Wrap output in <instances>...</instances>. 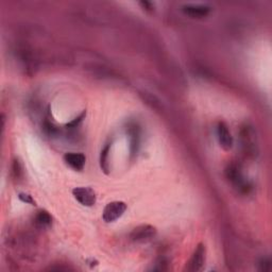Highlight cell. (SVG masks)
<instances>
[{"label": "cell", "instance_id": "6da1fadb", "mask_svg": "<svg viewBox=\"0 0 272 272\" xmlns=\"http://www.w3.org/2000/svg\"><path fill=\"white\" fill-rule=\"evenodd\" d=\"M225 176L226 179L229 180V182L238 192L248 193L251 190L252 186L238 164H229V166L225 169Z\"/></svg>", "mask_w": 272, "mask_h": 272}, {"label": "cell", "instance_id": "7a4b0ae2", "mask_svg": "<svg viewBox=\"0 0 272 272\" xmlns=\"http://www.w3.org/2000/svg\"><path fill=\"white\" fill-rule=\"evenodd\" d=\"M240 141L241 147L246 156L250 158H256L259 154V143L256 133L253 127L246 125L240 130Z\"/></svg>", "mask_w": 272, "mask_h": 272}, {"label": "cell", "instance_id": "3957f363", "mask_svg": "<svg viewBox=\"0 0 272 272\" xmlns=\"http://www.w3.org/2000/svg\"><path fill=\"white\" fill-rule=\"evenodd\" d=\"M126 209H127V204L123 201L110 202L103 209L102 218L107 223L114 222L125 214Z\"/></svg>", "mask_w": 272, "mask_h": 272}, {"label": "cell", "instance_id": "277c9868", "mask_svg": "<svg viewBox=\"0 0 272 272\" xmlns=\"http://www.w3.org/2000/svg\"><path fill=\"white\" fill-rule=\"evenodd\" d=\"M157 235V229L152 225L149 224H143L135 228L131 234L130 238L132 241H135V243H146V241H149L152 239Z\"/></svg>", "mask_w": 272, "mask_h": 272}, {"label": "cell", "instance_id": "5b68a950", "mask_svg": "<svg viewBox=\"0 0 272 272\" xmlns=\"http://www.w3.org/2000/svg\"><path fill=\"white\" fill-rule=\"evenodd\" d=\"M205 246L203 244L198 245L193 251L189 262L187 263L186 270L190 272H197L200 271L205 263Z\"/></svg>", "mask_w": 272, "mask_h": 272}, {"label": "cell", "instance_id": "8992f818", "mask_svg": "<svg viewBox=\"0 0 272 272\" xmlns=\"http://www.w3.org/2000/svg\"><path fill=\"white\" fill-rule=\"evenodd\" d=\"M72 195L74 199L84 206H93L96 203V193L89 187H75Z\"/></svg>", "mask_w": 272, "mask_h": 272}, {"label": "cell", "instance_id": "52a82bcc", "mask_svg": "<svg viewBox=\"0 0 272 272\" xmlns=\"http://www.w3.org/2000/svg\"><path fill=\"white\" fill-rule=\"evenodd\" d=\"M217 139L223 150H230L233 147V138L229 127L222 122L218 123L217 126Z\"/></svg>", "mask_w": 272, "mask_h": 272}, {"label": "cell", "instance_id": "ba28073f", "mask_svg": "<svg viewBox=\"0 0 272 272\" xmlns=\"http://www.w3.org/2000/svg\"><path fill=\"white\" fill-rule=\"evenodd\" d=\"M65 163L69 166L70 168L77 171H81L86 163V158L83 153H75V152H68L64 156Z\"/></svg>", "mask_w": 272, "mask_h": 272}, {"label": "cell", "instance_id": "9c48e42d", "mask_svg": "<svg viewBox=\"0 0 272 272\" xmlns=\"http://www.w3.org/2000/svg\"><path fill=\"white\" fill-rule=\"evenodd\" d=\"M183 11L190 17L202 18L209 14L210 8L205 5H185L183 6Z\"/></svg>", "mask_w": 272, "mask_h": 272}, {"label": "cell", "instance_id": "30bf717a", "mask_svg": "<svg viewBox=\"0 0 272 272\" xmlns=\"http://www.w3.org/2000/svg\"><path fill=\"white\" fill-rule=\"evenodd\" d=\"M110 150H111V143H108L107 145L104 146V148L101 151V154H100V166H101V169L105 172L108 173L109 172V154H110Z\"/></svg>", "mask_w": 272, "mask_h": 272}, {"label": "cell", "instance_id": "8fae6325", "mask_svg": "<svg viewBox=\"0 0 272 272\" xmlns=\"http://www.w3.org/2000/svg\"><path fill=\"white\" fill-rule=\"evenodd\" d=\"M131 128H132L130 131V134H131V154L134 156L139 151L141 138H140L139 128L136 126H133Z\"/></svg>", "mask_w": 272, "mask_h": 272}, {"label": "cell", "instance_id": "7c38bea8", "mask_svg": "<svg viewBox=\"0 0 272 272\" xmlns=\"http://www.w3.org/2000/svg\"><path fill=\"white\" fill-rule=\"evenodd\" d=\"M35 222L37 225H40L41 228H47V226L51 225L52 218L50 214L46 210H42L36 215L35 217Z\"/></svg>", "mask_w": 272, "mask_h": 272}, {"label": "cell", "instance_id": "4fadbf2b", "mask_svg": "<svg viewBox=\"0 0 272 272\" xmlns=\"http://www.w3.org/2000/svg\"><path fill=\"white\" fill-rule=\"evenodd\" d=\"M84 116H85V112H83L78 118H74L73 120H72V122H70L69 124H67V128H69V129H73V128H75V127H77L81 122H82V119L84 118Z\"/></svg>", "mask_w": 272, "mask_h": 272}, {"label": "cell", "instance_id": "5bb4252c", "mask_svg": "<svg viewBox=\"0 0 272 272\" xmlns=\"http://www.w3.org/2000/svg\"><path fill=\"white\" fill-rule=\"evenodd\" d=\"M20 199H21L23 202L29 203V204H31V205H34V204H35V202H34V200L32 199L31 196L28 195V193H24V192L20 193Z\"/></svg>", "mask_w": 272, "mask_h": 272}]
</instances>
